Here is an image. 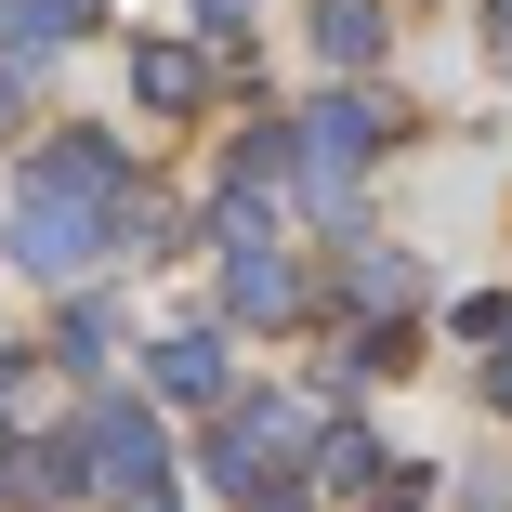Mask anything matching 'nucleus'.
<instances>
[{
    "label": "nucleus",
    "instance_id": "obj_10",
    "mask_svg": "<svg viewBox=\"0 0 512 512\" xmlns=\"http://www.w3.org/2000/svg\"><path fill=\"white\" fill-rule=\"evenodd\" d=\"M316 53L329 66H381V0H316Z\"/></svg>",
    "mask_w": 512,
    "mask_h": 512
},
{
    "label": "nucleus",
    "instance_id": "obj_6",
    "mask_svg": "<svg viewBox=\"0 0 512 512\" xmlns=\"http://www.w3.org/2000/svg\"><path fill=\"white\" fill-rule=\"evenodd\" d=\"M40 184H79V197H119V211H132V158L106 132H53L40 145Z\"/></svg>",
    "mask_w": 512,
    "mask_h": 512
},
{
    "label": "nucleus",
    "instance_id": "obj_1",
    "mask_svg": "<svg viewBox=\"0 0 512 512\" xmlns=\"http://www.w3.org/2000/svg\"><path fill=\"white\" fill-rule=\"evenodd\" d=\"M79 486H106V499H158L171 486V447H158V407L145 394H106V407H79Z\"/></svg>",
    "mask_w": 512,
    "mask_h": 512
},
{
    "label": "nucleus",
    "instance_id": "obj_5",
    "mask_svg": "<svg viewBox=\"0 0 512 512\" xmlns=\"http://www.w3.org/2000/svg\"><path fill=\"white\" fill-rule=\"evenodd\" d=\"M145 381L184 394V407H224V394H237V381H224V329H171V342L145 355Z\"/></svg>",
    "mask_w": 512,
    "mask_h": 512
},
{
    "label": "nucleus",
    "instance_id": "obj_4",
    "mask_svg": "<svg viewBox=\"0 0 512 512\" xmlns=\"http://www.w3.org/2000/svg\"><path fill=\"white\" fill-rule=\"evenodd\" d=\"M302 302H316V289H302V263L276 250V224L263 237H224V316L237 329H276V316H302Z\"/></svg>",
    "mask_w": 512,
    "mask_h": 512
},
{
    "label": "nucleus",
    "instance_id": "obj_17",
    "mask_svg": "<svg viewBox=\"0 0 512 512\" xmlns=\"http://www.w3.org/2000/svg\"><path fill=\"white\" fill-rule=\"evenodd\" d=\"M132 512H171V499H132Z\"/></svg>",
    "mask_w": 512,
    "mask_h": 512
},
{
    "label": "nucleus",
    "instance_id": "obj_16",
    "mask_svg": "<svg viewBox=\"0 0 512 512\" xmlns=\"http://www.w3.org/2000/svg\"><path fill=\"white\" fill-rule=\"evenodd\" d=\"M14 119H27V79H14V66H0V132H14Z\"/></svg>",
    "mask_w": 512,
    "mask_h": 512
},
{
    "label": "nucleus",
    "instance_id": "obj_11",
    "mask_svg": "<svg viewBox=\"0 0 512 512\" xmlns=\"http://www.w3.org/2000/svg\"><path fill=\"white\" fill-rule=\"evenodd\" d=\"M237 197H276V184H302V145H289V119H263L250 145H237V171H224Z\"/></svg>",
    "mask_w": 512,
    "mask_h": 512
},
{
    "label": "nucleus",
    "instance_id": "obj_14",
    "mask_svg": "<svg viewBox=\"0 0 512 512\" xmlns=\"http://www.w3.org/2000/svg\"><path fill=\"white\" fill-rule=\"evenodd\" d=\"M197 27H211V40L237 53V40H250V0H197Z\"/></svg>",
    "mask_w": 512,
    "mask_h": 512
},
{
    "label": "nucleus",
    "instance_id": "obj_8",
    "mask_svg": "<svg viewBox=\"0 0 512 512\" xmlns=\"http://www.w3.org/2000/svg\"><path fill=\"white\" fill-rule=\"evenodd\" d=\"M132 92H145V106H197V92H211V53L145 40V53H132Z\"/></svg>",
    "mask_w": 512,
    "mask_h": 512
},
{
    "label": "nucleus",
    "instance_id": "obj_12",
    "mask_svg": "<svg viewBox=\"0 0 512 512\" xmlns=\"http://www.w3.org/2000/svg\"><path fill=\"white\" fill-rule=\"evenodd\" d=\"M407 289H421L407 250H355V302H368V316H407Z\"/></svg>",
    "mask_w": 512,
    "mask_h": 512
},
{
    "label": "nucleus",
    "instance_id": "obj_3",
    "mask_svg": "<svg viewBox=\"0 0 512 512\" xmlns=\"http://www.w3.org/2000/svg\"><path fill=\"white\" fill-rule=\"evenodd\" d=\"M289 145H302V184H355L381 158V106L368 92H316V106L289 119Z\"/></svg>",
    "mask_w": 512,
    "mask_h": 512
},
{
    "label": "nucleus",
    "instance_id": "obj_13",
    "mask_svg": "<svg viewBox=\"0 0 512 512\" xmlns=\"http://www.w3.org/2000/svg\"><path fill=\"white\" fill-rule=\"evenodd\" d=\"M53 355H66V368H92V355H106V302H66V329H53Z\"/></svg>",
    "mask_w": 512,
    "mask_h": 512
},
{
    "label": "nucleus",
    "instance_id": "obj_9",
    "mask_svg": "<svg viewBox=\"0 0 512 512\" xmlns=\"http://www.w3.org/2000/svg\"><path fill=\"white\" fill-rule=\"evenodd\" d=\"M92 14H106V0H0V40H14V53H53V40H79Z\"/></svg>",
    "mask_w": 512,
    "mask_h": 512
},
{
    "label": "nucleus",
    "instance_id": "obj_15",
    "mask_svg": "<svg viewBox=\"0 0 512 512\" xmlns=\"http://www.w3.org/2000/svg\"><path fill=\"white\" fill-rule=\"evenodd\" d=\"M486 394H499V407H512V342H486Z\"/></svg>",
    "mask_w": 512,
    "mask_h": 512
},
{
    "label": "nucleus",
    "instance_id": "obj_7",
    "mask_svg": "<svg viewBox=\"0 0 512 512\" xmlns=\"http://www.w3.org/2000/svg\"><path fill=\"white\" fill-rule=\"evenodd\" d=\"M0 499H14V512L79 499V447H0Z\"/></svg>",
    "mask_w": 512,
    "mask_h": 512
},
{
    "label": "nucleus",
    "instance_id": "obj_2",
    "mask_svg": "<svg viewBox=\"0 0 512 512\" xmlns=\"http://www.w3.org/2000/svg\"><path fill=\"white\" fill-rule=\"evenodd\" d=\"M106 224H119V197H79V184H40L27 211H14V250H27L40 276H79L92 250H106Z\"/></svg>",
    "mask_w": 512,
    "mask_h": 512
}]
</instances>
